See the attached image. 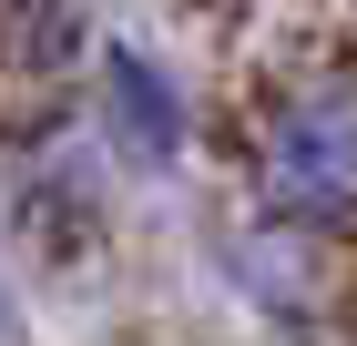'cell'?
Listing matches in <instances>:
<instances>
[{"mask_svg":"<svg viewBox=\"0 0 357 346\" xmlns=\"http://www.w3.org/2000/svg\"><path fill=\"white\" fill-rule=\"evenodd\" d=\"M266 194L286 214H347L357 204V102L337 92H306L266 123Z\"/></svg>","mask_w":357,"mask_h":346,"instance_id":"6da1fadb","label":"cell"},{"mask_svg":"<svg viewBox=\"0 0 357 346\" xmlns=\"http://www.w3.org/2000/svg\"><path fill=\"white\" fill-rule=\"evenodd\" d=\"M102 143L123 163H143V173L184 153V92H174V72L123 52V41L102 52Z\"/></svg>","mask_w":357,"mask_h":346,"instance_id":"7a4b0ae2","label":"cell"},{"mask_svg":"<svg viewBox=\"0 0 357 346\" xmlns=\"http://www.w3.org/2000/svg\"><path fill=\"white\" fill-rule=\"evenodd\" d=\"M0 346H21V295H10V275H0Z\"/></svg>","mask_w":357,"mask_h":346,"instance_id":"3957f363","label":"cell"}]
</instances>
